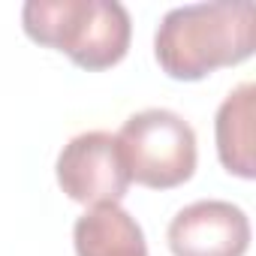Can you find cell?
Returning a JSON list of instances; mask_svg holds the SVG:
<instances>
[{"label": "cell", "instance_id": "cell-1", "mask_svg": "<svg viewBox=\"0 0 256 256\" xmlns=\"http://www.w3.org/2000/svg\"><path fill=\"white\" fill-rule=\"evenodd\" d=\"M253 48L256 6L250 0L175 6L154 34V58L175 82H199L220 66H235Z\"/></svg>", "mask_w": 256, "mask_h": 256}, {"label": "cell", "instance_id": "cell-2", "mask_svg": "<svg viewBox=\"0 0 256 256\" xmlns=\"http://www.w3.org/2000/svg\"><path fill=\"white\" fill-rule=\"evenodd\" d=\"M24 34L64 52L82 70H108L130 48V12L118 0H28L22 10Z\"/></svg>", "mask_w": 256, "mask_h": 256}, {"label": "cell", "instance_id": "cell-3", "mask_svg": "<svg viewBox=\"0 0 256 256\" xmlns=\"http://www.w3.org/2000/svg\"><path fill=\"white\" fill-rule=\"evenodd\" d=\"M130 181L172 190L196 172V133L172 108H145L124 120L118 133Z\"/></svg>", "mask_w": 256, "mask_h": 256}, {"label": "cell", "instance_id": "cell-4", "mask_svg": "<svg viewBox=\"0 0 256 256\" xmlns=\"http://www.w3.org/2000/svg\"><path fill=\"white\" fill-rule=\"evenodd\" d=\"M54 175L60 190L82 205H120L130 190V169L118 136L90 130L72 136L58 154Z\"/></svg>", "mask_w": 256, "mask_h": 256}, {"label": "cell", "instance_id": "cell-5", "mask_svg": "<svg viewBox=\"0 0 256 256\" xmlns=\"http://www.w3.org/2000/svg\"><path fill=\"white\" fill-rule=\"evenodd\" d=\"M247 247L250 220L223 199L193 202L169 223V250L175 256H244Z\"/></svg>", "mask_w": 256, "mask_h": 256}, {"label": "cell", "instance_id": "cell-6", "mask_svg": "<svg viewBox=\"0 0 256 256\" xmlns=\"http://www.w3.org/2000/svg\"><path fill=\"white\" fill-rule=\"evenodd\" d=\"M78 256H148L145 232L120 205H96L72 226Z\"/></svg>", "mask_w": 256, "mask_h": 256}, {"label": "cell", "instance_id": "cell-7", "mask_svg": "<svg viewBox=\"0 0 256 256\" xmlns=\"http://www.w3.org/2000/svg\"><path fill=\"white\" fill-rule=\"evenodd\" d=\"M253 100L256 88L250 82L229 90V96L220 102L214 118V139H217V157L229 175L253 178Z\"/></svg>", "mask_w": 256, "mask_h": 256}]
</instances>
